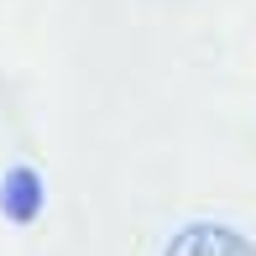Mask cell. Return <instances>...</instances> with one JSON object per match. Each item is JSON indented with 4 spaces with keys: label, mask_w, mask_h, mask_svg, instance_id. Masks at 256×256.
<instances>
[{
    "label": "cell",
    "mask_w": 256,
    "mask_h": 256,
    "mask_svg": "<svg viewBox=\"0 0 256 256\" xmlns=\"http://www.w3.org/2000/svg\"><path fill=\"white\" fill-rule=\"evenodd\" d=\"M162 256H256V246L240 236V230H230V225L199 220V225H183L178 236L168 240Z\"/></svg>",
    "instance_id": "obj_1"
},
{
    "label": "cell",
    "mask_w": 256,
    "mask_h": 256,
    "mask_svg": "<svg viewBox=\"0 0 256 256\" xmlns=\"http://www.w3.org/2000/svg\"><path fill=\"white\" fill-rule=\"evenodd\" d=\"M42 178L32 168H10L6 172V183H0V214L6 220H16V225H32V220L42 214Z\"/></svg>",
    "instance_id": "obj_2"
}]
</instances>
